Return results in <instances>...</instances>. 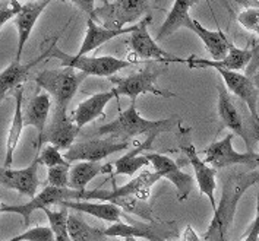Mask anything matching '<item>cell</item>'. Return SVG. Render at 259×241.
<instances>
[{
  "mask_svg": "<svg viewBox=\"0 0 259 241\" xmlns=\"http://www.w3.org/2000/svg\"><path fill=\"white\" fill-rule=\"evenodd\" d=\"M242 5L245 8L237 15V22L246 31L259 35V2H246Z\"/></svg>",
  "mask_w": 259,
  "mask_h": 241,
  "instance_id": "33",
  "label": "cell"
},
{
  "mask_svg": "<svg viewBox=\"0 0 259 241\" xmlns=\"http://www.w3.org/2000/svg\"><path fill=\"white\" fill-rule=\"evenodd\" d=\"M111 165H103L98 162H79L70 167L69 171V188L75 191H83L87 186L100 174L110 173Z\"/></svg>",
  "mask_w": 259,
  "mask_h": 241,
  "instance_id": "29",
  "label": "cell"
},
{
  "mask_svg": "<svg viewBox=\"0 0 259 241\" xmlns=\"http://www.w3.org/2000/svg\"><path fill=\"white\" fill-rule=\"evenodd\" d=\"M87 76L78 73L70 67L42 70L37 75L35 83L38 89H44L46 94L50 95L52 103H55V110L68 111L69 104L78 92L82 80Z\"/></svg>",
  "mask_w": 259,
  "mask_h": 241,
  "instance_id": "6",
  "label": "cell"
},
{
  "mask_svg": "<svg viewBox=\"0 0 259 241\" xmlns=\"http://www.w3.org/2000/svg\"><path fill=\"white\" fill-rule=\"evenodd\" d=\"M104 235L109 238H145L148 241H167L165 235H163L161 224H152L150 225L145 222H116L111 224L109 228L103 229Z\"/></svg>",
  "mask_w": 259,
  "mask_h": 241,
  "instance_id": "21",
  "label": "cell"
},
{
  "mask_svg": "<svg viewBox=\"0 0 259 241\" xmlns=\"http://www.w3.org/2000/svg\"><path fill=\"white\" fill-rule=\"evenodd\" d=\"M219 73L226 83V89L245 103L249 113H250V119L259 126V91L255 86L253 80L250 79V76L242 73V72H230V70H219Z\"/></svg>",
  "mask_w": 259,
  "mask_h": 241,
  "instance_id": "15",
  "label": "cell"
},
{
  "mask_svg": "<svg viewBox=\"0 0 259 241\" xmlns=\"http://www.w3.org/2000/svg\"><path fill=\"white\" fill-rule=\"evenodd\" d=\"M196 5V2H185V0H179L175 2L170 12L167 15L165 21L163 22L161 28L158 29V34L155 37V41H164L167 37L173 35L176 31L182 29V28H191L192 25V18L189 12L191 8H193Z\"/></svg>",
  "mask_w": 259,
  "mask_h": 241,
  "instance_id": "27",
  "label": "cell"
},
{
  "mask_svg": "<svg viewBox=\"0 0 259 241\" xmlns=\"http://www.w3.org/2000/svg\"><path fill=\"white\" fill-rule=\"evenodd\" d=\"M259 186V184H258ZM256 211L259 212V187H258V205H256Z\"/></svg>",
  "mask_w": 259,
  "mask_h": 241,
  "instance_id": "39",
  "label": "cell"
},
{
  "mask_svg": "<svg viewBox=\"0 0 259 241\" xmlns=\"http://www.w3.org/2000/svg\"><path fill=\"white\" fill-rule=\"evenodd\" d=\"M2 205H3V203H2V202H0V209H2Z\"/></svg>",
  "mask_w": 259,
  "mask_h": 241,
  "instance_id": "42",
  "label": "cell"
},
{
  "mask_svg": "<svg viewBox=\"0 0 259 241\" xmlns=\"http://www.w3.org/2000/svg\"><path fill=\"white\" fill-rule=\"evenodd\" d=\"M69 237L72 241H107L103 229L88 225L83 219L76 215L69 214L68 218Z\"/></svg>",
  "mask_w": 259,
  "mask_h": 241,
  "instance_id": "30",
  "label": "cell"
},
{
  "mask_svg": "<svg viewBox=\"0 0 259 241\" xmlns=\"http://www.w3.org/2000/svg\"><path fill=\"white\" fill-rule=\"evenodd\" d=\"M129 148V142H122L113 137L91 139L76 142L63 152L65 160L70 162H100L116 152H123Z\"/></svg>",
  "mask_w": 259,
  "mask_h": 241,
  "instance_id": "11",
  "label": "cell"
},
{
  "mask_svg": "<svg viewBox=\"0 0 259 241\" xmlns=\"http://www.w3.org/2000/svg\"><path fill=\"white\" fill-rule=\"evenodd\" d=\"M160 175L151 171H142L141 174L134 177L129 183L123 184L120 187H114L113 190H83V191H75L73 201H82V199H98L101 202H110L113 203L117 199L134 196L141 201H147L150 198L152 186L160 181Z\"/></svg>",
  "mask_w": 259,
  "mask_h": 241,
  "instance_id": "7",
  "label": "cell"
},
{
  "mask_svg": "<svg viewBox=\"0 0 259 241\" xmlns=\"http://www.w3.org/2000/svg\"><path fill=\"white\" fill-rule=\"evenodd\" d=\"M180 129V117L171 116L163 120H147L144 119L137 108V100H132L127 110L120 111L114 120L109 121L97 129L96 134L98 136H109L113 139L129 142L132 137L145 134L151 143L157 139V136L163 133H173Z\"/></svg>",
  "mask_w": 259,
  "mask_h": 241,
  "instance_id": "2",
  "label": "cell"
},
{
  "mask_svg": "<svg viewBox=\"0 0 259 241\" xmlns=\"http://www.w3.org/2000/svg\"><path fill=\"white\" fill-rule=\"evenodd\" d=\"M56 37L53 42L49 45L47 52V60L57 59L62 67H70L76 69L85 76H98V78H111L117 72H120L126 67L134 66L135 60H124L113 56H100V57H91V56H76V54H68L60 50L56 44Z\"/></svg>",
  "mask_w": 259,
  "mask_h": 241,
  "instance_id": "3",
  "label": "cell"
},
{
  "mask_svg": "<svg viewBox=\"0 0 259 241\" xmlns=\"http://www.w3.org/2000/svg\"><path fill=\"white\" fill-rule=\"evenodd\" d=\"M38 167L40 162L37 155L25 168L15 170V168L0 167V186L9 190H15L19 195H25L29 199H32L40 187Z\"/></svg>",
  "mask_w": 259,
  "mask_h": 241,
  "instance_id": "14",
  "label": "cell"
},
{
  "mask_svg": "<svg viewBox=\"0 0 259 241\" xmlns=\"http://www.w3.org/2000/svg\"><path fill=\"white\" fill-rule=\"evenodd\" d=\"M193 31L201 41L204 42L206 52L211 54L212 60H221L229 53V49L232 45V41H229L227 35L223 31H211L201 25L196 19H192V25L189 28Z\"/></svg>",
  "mask_w": 259,
  "mask_h": 241,
  "instance_id": "28",
  "label": "cell"
},
{
  "mask_svg": "<svg viewBox=\"0 0 259 241\" xmlns=\"http://www.w3.org/2000/svg\"><path fill=\"white\" fill-rule=\"evenodd\" d=\"M259 184V170L250 171H233L223 180L221 201L212 212L211 224L204 234L206 241H227L229 229L234 221L239 202L246 190Z\"/></svg>",
  "mask_w": 259,
  "mask_h": 241,
  "instance_id": "1",
  "label": "cell"
},
{
  "mask_svg": "<svg viewBox=\"0 0 259 241\" xmlns=\"http://www.w3.org/2000/svg\"><path fill=\"white\" fill-rule=\"evenodd\" d=\"M52 111V98L49 94H37L34 95L29 101L24 111V121L25 126H32L37 130V145H35V155L38 154L44 143V133H46V126L47 120Z\"/></svg>",
  "mask_w": 259,
  "mask_h": 241,
  "instance_id": "20",
  "label": "cell"
},
{
  "mask_svg": "<svg viewBox=\"0 0 259 241\" xmlns=\"http://www.w3.org/2000/svg\"><path fill=\"white\" fill-rule=\"evenodd\" d=\"M73 199V190L70 188H56L52 186H46L38 195L24 205H2L0 214H16L24 218V225L28 227L31 221V215L35 211H44L52 205H59L63 201Z\"/></svg>",
  "mask_w": 259,
  "mask_h": 241,
  "instance_id": "12",
  "label": "cell"
},
{
  "mask_svg": "<svg viewBox=\"0 0 259 241\" xmlns=\"http://www.w3.org/2000/svg\"><path fill=\"white\" fill-rule=\"evenodd\" d=\"M12 238L14 241H56L55 235L49 227H34Z\"/></svg>",
  "mask_w": 259,
  "mask_h": 241,
  "instance_id": "36",
  "label": "cell"
},
{
  "mask_svg": "<svg viewBox=\"0 0 259 241\" xmlns=\"http://www.w3.org/2000/svg\"><path fill=\"white\" fill-rule=\"evenodd\" d=\"M79 130L81 129L75 124L73 119L68 116V111L55 110L49 127H46L44 142L53 145L59 151L66 152L75 143V139L79 134Z\"/></svg>",
  "mask_w": 259,
  "mask_h": 241,
  "instance_id": "17",
  "label": "cell"
},
{
  "mask_svg": "<svg viewBox=\"0 0 259 241\" xmlns=\"http://www.w3.org/2000/svg\"><path fill=\"white\" fill-rule=\"evenodd\" d=\"M204 162L209 164L214 170H223L233 165H247L252 168L259 167V155L256 152H237L233 148V133H229L224 139L211 143L204 149Z\"/></svg>",
  "mask_w": 259,
  "mask_h": 241,
  "instance_id": "9",
  "label": "cell"
},
{
  "mask_svg": "<svg viewBox=\"0 0 259 241\" xmlns=\"http://www.w3.org/2000/svg\"><path fill=\"white\" fill-rule=\"evenodd\" d=\"M253 50L250 49H237L232 42L229 53L226 54L221 60H212V59H199L196 56H192L189 59H183V65H188L191 69H204L211 67L219 70H230V72H240L243 70L252 60H253Z\"/></svg>",
  "mask_w": 259,
  "mask_h": 241,
  "instance_id": "18",
  "label": "cell"
},
{
  "mask_svg": "<svg viewBox=\"0 0 259 241\" xmlns=\"http://www.w3.org/2000/svg\"><path fill=\"white\" fill-rule=\"evenodd\" d=\"M180 149L188 157V161H189V164L193 168L195 178H196V183L199 186L201 195H204V196H206L209 199L212 212H214L215 208H217V203H215V188H217L215 170L212 167H209L208 164H205L204 160L199 158V154L196 152V148L193 147L191 142L182 145Z\"/></svg>",
  "mask_w": 259,
  "mask_h": 241,
  "instance_id": "19",
  "label": "cell"
},
{
  "mask_svg": "<svg viewBox=\"0 0 259 241\" xmlns=\"http://www.w3.org/2000/svg\"><path fill=\"white\" fill-rule=\"evenodd\" d=\"M50 3H52L50 0H37V2H27L21 5V9L14 18V24L18 31V49H16L15 62H21V57L24 53L25 44L31 37V32L35 27L37 21L40 19L41 14Z\"/></svg>",
  "mask_w": 259,
  "mask_h": 241,
  "instance_id": "16",
  "label": "cell"
},
{
  "mask_svg": "<svg viewBox=\"0 0 259 241\" xmlns=\"http://www.w3.org/2000/svg\"><path fill=\"white\" fill-rule=\"evenodd\" d=\"M258 155H259V152H258Z\"/></svg>",
  "mask_w": 259,
  "mask_h": 241,
  "instance_id": "43",
  "label": "cell"
},
{
  "mask_svg": "<svg viewBox=\"0 0 259 241\" xmlns=\"http://www.w3.org/2000/svg\"><path fill=\"white\" fill-rule=\"evenodd\" d=\"M219 91V116L220 124L223 129H230L233 133L240 136L245 140L247 152H253V145L259 140V130L247 129V124L242 113L233 101L230 92L223 86H217Z\"/></svg>",
  "mask_w": 259,
  "mask_h": 241,
  "instance_id": "10",
  "label": "cell"
},
{
  "mask_svg": "<svg viewBox=\"0 0 259 241\" xmlns=\"http://www.w3.org/2000/svg\"><path fill=\"white\" fill-rule=\"evenodd\" d=\"M15 98V111L12 123L8 132L6 137V152H5V161H3V167L5 168H12V162H14V154L18 148V143L21 140V136L25 127V121H24V85H19L18 88L14 89Z\"/></svg>",
  "mask_w": 259,
  "mask_h": 241,
  "instance_id": "22",
  "label": "cell"
},
{
  "mask_svg": "<svg viewBox=\"0 0 259 241\" xmlns=\"http://www.w3.org/2000/svg\"><path fill=\"white\" fill-rule=\"evenodd\" d=\"M113 98H116L114 92L107 91V92H98V94L91 95L87 100L81 101L73 111L72 119L75 121V124L82 129L91 121L106 117V107Z\"/></svg>",
  "mask_w": 259,
  "mask_h": 241,
  "instance_id": "23",
  "label": "cell"
},
{
  "mask_svg": "<svg viewBox=\"0 0 259 241\" xmlns=\"http://www.w3.org/2000/svg\"><path fill=\"white\" fill-rule=\"evenodd\" d=\"M167 65L157 63V62H148L147 66L134 75H129L126 78H117L111 76L110 82L114 83V88L111 89L114 97L119 100V97H129L131 100H137L139 95L152 94L155 97L163 98H175L176 94L165 91L157 86L158 76L165 70Z\"/></svg>",
  "mask_w": 259,
  "mask_h": 241,
  "instance_id": "5",
  "label": "cell"
},
{
  "mask_svg": "<svg viewBox=\"0 0 259 241\" xmlns=\"http://www.w3.org/2000/svg\"><path fill=\"white\" fill-rule=\"evenodd\" d=\"M59 208H60L59 211H52L50 208L42 211L49 219V228L52 229L56 241H72L69 237L68 229L69 209L62 208V206H59Z\"/></svg>",
  "mask_w": 259,
  "mask_h": 241,
  "instance_id": "31",
  "label": "cell"
},
{
  "mask_svg": "<svg viewBox=\"0 0 259 241\" xmlns=\"http://www.w3.org/2000/svg\"><path fill=\"white\" fill-rule=\"evenodd\" d=\"M135 29H137V24L126 27L124 29H107V28H103L101 25L96 24L93 19L88 18L85 38L82 41L81 49L78 50L76 56H87L91 52H96L97 49H100L103 44L109 42L110 40L124 35V34H132Z\"/></svg>",
  "mask_w": 259,
  "mask_h": 241,
  "instance_id": "24",
  "label": "cell"
},
{
  "mask_svg": "<svg viewBox=\"0 0 259 241\" xmlns=\"http://www.w3.org/2000/svg\"><path fill=\"white\" fill-rule=\"evenodd\" d=\"M142 155H145L150 164H152L154 173L160 175V178H167L170 183L175 184L179 202H185L189 198L193 188V177L182 171L176 161L157 152H147Z\"/></svg>",
  "mask_w": 259,
  "mask_h": 241,
  "instance_id": "13",
  "label": "cell"
},
{
  "mask_svg": "<svg viewBox=\"0 0 259 241\" xmlns=\"http://www.w3.org/2000/svg\"><path fill=\"white\" fill-rule=\"evenodd\" d=\"M124 241H138L137 238H124Z\"/></svg>",
  "mask_w": 259,
  "mask_h": 241,
  "instance_id": "40",
  "label": "cell"
},
{
  "mask_svg": "<svg viewBox=\"0 0 259 241\" xmlns=\"http://www.w3.org/2000/svg\"><path fill=\"white\" fill-rule=\"evenodd\" d=\"M57 206L66 208V209H72L76 212H82V214H88L91 216H96L101 221L106 222H119L122 218L123 211L114 203L110 202H90V201H63L60 202Z\"/></svg>",
  "mask_w": 259,
  "mask_h": 241,
  "instance_id": "25",
  "label": "cell"
},
{
  "mask_svg": "<svg viewBox=\"0 0 259 241\" xmlns=\"http://www.w3.org/2000/svg\"><path fill=\"white\" fill-rule=\"evenodd\" d=\"M152 9L154 5L147 0L104 2L93 9L90 19L107 29H124L129 24H138L144 16L150 15Z\"/></svg>",
  "mask_w": 259,
  "mask_h": 241,
  "instance_id": "4",
  "label": "cell"
},
{
  "mask_svg": "<svg viewBox=\"0 0 259 241\" xmlns=\"http://www.w3.org/2000/svg\"><path fill=\"white\" fill-rule=\"evenodd\" d=\"M42 60H47V52H44L28 63L14 62L6 67L0 73V101L8 95L9 91H14L15 88L22 85V82H25L28 78L29 72L37 65H40Z\"/></svg>",
  "mask_w": 259,
  "mask_h": 241,
  "instance_id": "26",
  "label": "cell"
},
{
  "mask_svg": "<svg viewBox=\"0 0 259 241\" xmlns=\"http://www.w3.org/2000/svg\"><path fill=\"white\" fill-rule=\"evenodd\" d=\"M249 76H250V79L253 80L255 86L258 88V91H259V69H258V72H255L253 75H249Z\"/></svg>",
  "mask_w": 259,
  "mask_h": 241,
  "instance_id": "38",
  "label": "cell"
},
{
  "mask_svg": "<svg viewBox=\"0 0 259 241\" xmlns=\"http://www.w3.org/2000/svg\"><path fill=\"white\" fill-rule=\"evenodd\" d=\"M37 158L40 165H46L47 168H52V167H57V165H63L66 164L68 161L65 160L62 151H59L57 148L53 145H46V147L41 148V151L37 154Z\"/></svg>",
  "mask_w": 259,
  "mask_h": 241,
  "instance_id": "35",
  "label": "cell"
},
{
  "mask_svg": "<svg viewBox=\"0 0 259 241\" xmlns=\"http://www.w3.org/2000/svg\"><path fill=\"white\" fill-rule=\"evenodd\" d=\"M19 2H0V28L3 27L8 21L14 19L15 15L18 14V11L21 9Z\"/></svg>",
  "mask_w": 259,
  "mask_h": 241,
  "instance_id": "37",
  "label": "cell"
},
{
  "mask_svg": "<svg viewBox=\"0 0 259 241\" xmlns=\"http://www.w3.org/2000/svg\"><path fill=\"white\" fill-rule=\"evenodd\" d=\"M152 21H154V18L150 14L144 16L137 24V29L131 34V37L127 40V45L132 50V53L139 57L141 60H152L157 63H163V65L183 63V59L167 53L163 47H160L157 44V41L151 37L148 32V27Z\"/></svg>",
  "mask_w": 259,
  "mask_h": 241,
  "instance_id": "8",
  "label": "cell"
},
{
  "mask_svg": "<svg viewBox=\"0 0 259 241\" xmlns=\"http://www.w3.org/2000/svg\"><path fill=\"white\" fill-rule=\"evenodd\" d=\"M145 165H150V161L147 160L145 155L137 154L135 149L124 154L117 161H114V173L119 175H135Z\"/></svg>",
  "mask_w": 259,
  "mask_h": 241,
  "instance_id": "32",
  "label": "cell"
},
{
  "mask_svg": "<svg viewBox=\"0 0 259 241\" xmlns=\"http://www.w3.org/2000/svg\"><path fill=\"white\" fill-rule=\"evenodd\" d=\"M69 171H70L69 162L49 168L46 186H52L56 188H69Z\"/></svg>",
  "mask_w": 259,
  "mask_h": 241,
  "instance_id": "34",
  "label": "cell"
},
{
  "mask_svg": "<svg viewBox=\"0 0 259 241\" xmlns=\"http://www.w3.org/2000/svg\"><path fill=\"white\" fill-rule=\"evenodd\" d=\"M5 241H14V238H9V240H5Z\"/></svg>",
  "mask_w": 259,
  "mask_h": 241,
  "instance_id": "41",
  "label": "cell"
}]
</instances>
